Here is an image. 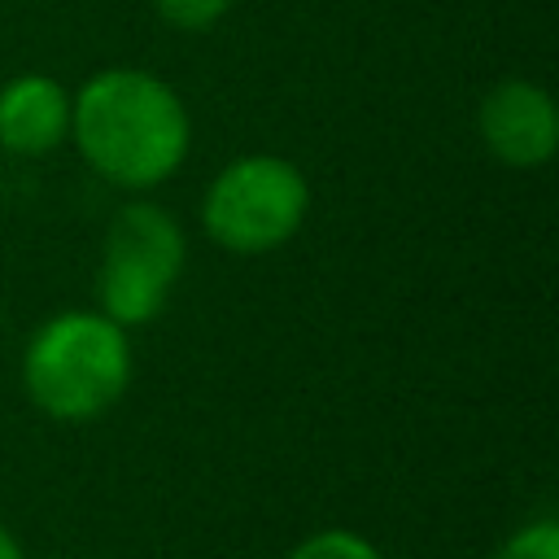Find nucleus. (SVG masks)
I'll list each match as a JSON object with an SVG mask.
<instances>
[{
	"instance_id": "obj_10",
	"label": "nucleus",
	"mask_w": 559,
	"mask_h": 559,
	"mask_svg": "<svg viewBox=\"0 0 559 559\" xmlns=\"http://www.w3.org/2000/svg\"><path fill=\"white\" fill-rule=\"evenodd\" d=\"M0 559H26L22 546H17V537H13L4 524H0Z\"/></svg>"
},
{
	"instance_id": "obj_1",
	"label": "nucleus",
	"mask_w": 559,
	"mask_h": 559,
	"mask_svg": "<svg viewBox=\"0 0 559 559\" xmlns=\"http://www.w3.org/2000/svg\"><path fill=\"white\" fill-rule=\"evenodd\" d=\"M70 140L100 179L144 192L183 166L192 122L166 79L109 66L70 96Z\"/></svg>"
},
{
	"instance_id": "obj_3",
	"label": "nucleus",
	"mask_w": 559,
	"mask_h": 559,
	"mask_svg": "<svg viewBox=\"0 0 559 559\" xmlns=\"http://www.w3.org/2000/svg\"><path fill=\"white\" fill-rule=\"evenodd\" d=\"M310 210L306 175L275 153H249L227 162L201 201V223L227 253H271L297 236Z\"/></svg>"
},
{
	"instance_id": "obj_2",
	"label": "nucleus",
	"mask_w": 559,
	"mask_h": 559,
	"mask_svg": "<svg viewBox=\"0 0 559 559\" xmlns=\"http://www.w3.org/2000/svg\"><path fill=\"white\" fill-rule=\"evenodd\" d=\"M26 397L66 424L105 415L131 384V341L100 310H61L39 323L22 354Z\"/></svg>"
},
{
	"instance_id": "obj_6",
	"label": "nucleus",
	"mask_w": 559,
	"mask_h": 559,
	"mask_svg": "<svg viewBox=\"0 0 559 559\" xmlns=\"http://www.w3.org/2000/svg\"><path fill=\"white\" fill-rule=\"evenodd\" d=\"M70 135V92L52 74H17L0 87V148L44 157Z\"/></svg>"
},
{
	"instance_id": "obj_4",
	"label": "nucleus",
	"mask_w": 559,
	"mask_h": 559,
	"mask_svg": "<svg viewBox=\"0 0 559 559\" xmlns=\"http://www.w3.org/2000/svg\"><path fill=\"white\" fill-rule=\"evenodd\" d=\"M183 258H188V245L170 210L153 201L122 205L109 223L105 258L96 275L100 314H109L118 328L153 323L183 271Z\"/></svg>"
},
{
	"instance_id": "obj_8",
	"label": "nucleus",
	"mask_w": 559,
	"mask_h": 559,
	"mask_svg": "<svg viewBox=\"0 0 559 559\" xmlns=\"http://www.w3.org/2000/svg\"><path fill=\"white\" fill-rule=\"evenodd\" d=\"M489 559H559V524L550 515L528 520L507 542H498Z\"/></svg>"
},
{
	"instance_id": "obj_7",
	"label": "nucleus",
	"mask_w": 559,
	"mask_h": 559,
	"mask_svg": "<svg viewBox=\"0 0 559 559\" xmlns=\"http://www.w3.org/2000/svg\"><path fill=\"white\" fill-rule=\"evenodd\" d=\"M284 559H384V555L376 550V542H367L354 528H319L301 537Z\"/></svg>"
},
{
	"instance_id": "obj_9",
	"label": "nucleus",
	"mask_w": 559,
	"mask_h": 559,
	"mask_svg": "<svg viewBox=\"0 0 559 559\" xmlns=\"http://www.w3.org/2000/svg\"><path fill=\"white\" fill-rule=\"evenodd\" d=\"M153 4L162 22L175 31H210L231 9V0H153Z\"/></svg>"
},
{
	"instance_id": "obj_5",
	"label": "nucleus",
	"mask_w": 559,
	"mask_h": 559,
	"mask_svg": "<svg viewBox=\"0 0 559 559\" xmlns=\"http://www.w3.org/2000/svg\"><path fill=\"white\" fill-rule=\"evenodd\" d=\"M476 131L485 140V148L515 170H533L546 166L559 148V114L546 87L528 83V79H507L498 83L476 114Z\"/></svg>"
}]
</instances>
